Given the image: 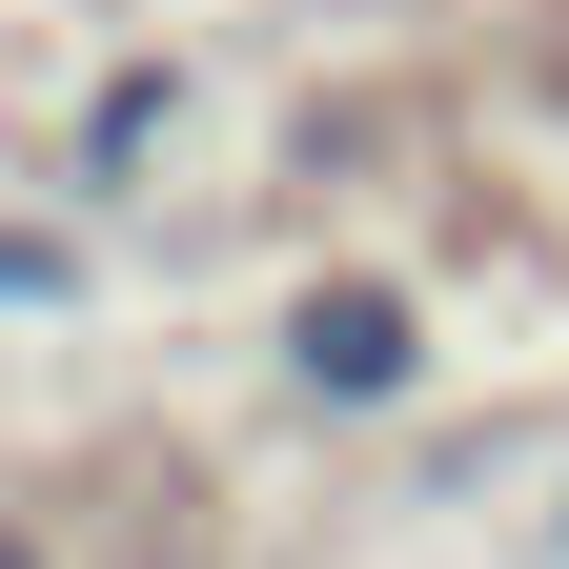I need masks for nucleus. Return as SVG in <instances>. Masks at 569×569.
Returning a JSON list of instances; mask_svg holds the SVG:
<instances>
[{
	"mask_svg": "<svg viewBox=\"0 0 569 569\" xmlns=\"http://www.w3.org/2000/svg\"><path fill=\"white\" fill-rule=\"evenodd\" d=\"M284 387H306L326 427H407V407H427V306H407L387 264L284 284Z\"/></svg>",
	"mask_w": 569,
	"mask_h": 569,
	"instance_id": "obj_1",
	"label": "nucleus"
},
{
	"mask_svg": "<svg viewBox=\"0 0 569 569\" xmlns=\"http://www.w3.org/2000/svg\"><path fill=\"white\" fill-rule=\"evenodd\" d=\"M163 142H183V61H102L82 122L41 142V203H61V224H82V203H142V183H163Z\"/></svg>",
	"mask_w": 569,
	"mask_h": 569,
	"instance_id": "obj_2",
	"label": "nucleus"
},
{
	"mask_svg": "<svg viewBox=\"0 0 569 569\" xmlns=\"http://www.w3.org/2000/svg\"><path fill=\"white\" fill-rule=\"evenodd\" d=\"M0 326H82V224L61 203H0Z\"/></svg>",
	"mask_w": 569,
	"mask_h": 569,
	"instance_id": "obj_3",
	"label": "nucleus"
},
{
	"mask_svg": "<svg viewBox=\"0 0 569 569\" xmlns=\"http://www.w3.org/2000/svg\"><path fill=\"white\" fill-rule=\"evenodd\" d=\"M0 569H61V549H41V529H0Z\"/></svg>",
	"mask_w": 569,
	"mask_h": 569,
	"instance_id": "obj_4",
	"label": "nucleus"
},
{
	"mask_svg": "<svg viewBox=\"0 0 569 569\" xmlns=\"http://www.w3.org/2000/svg\"><path fill=\"white\" fill-rule=\"evenodd\" d=\"M549 549H569V509H549Z\"/></svg>",
	"mask_w": 569,
	"mask_h": 569,
	"instance_id": "obj_5",
	"label": "nucleus"
}]
</instances>
